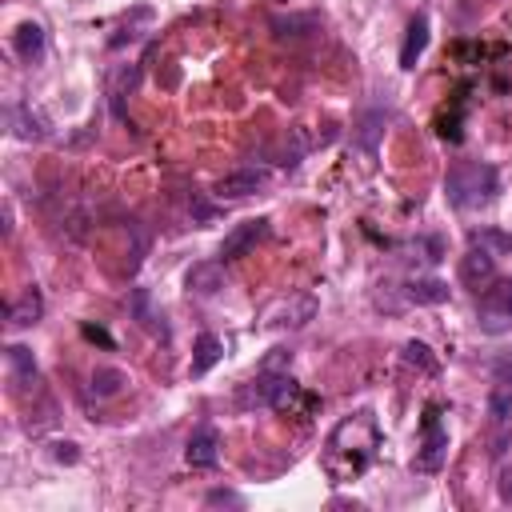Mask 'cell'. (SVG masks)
I'll return each instance as SVG.
<instances>
[{
    "instance_id": "obj_1",
    "label": "cell",
    "mask_w": 512,
    "mask_h": 512,
    "mask_svg": "<svg viewBox=\"0 0 512 512\" xmlns=\"http://www.w3.org/2000/svg\"><path fill=\"white\" fill-rule=\"evenodd\" d=\"M380 452V424H376V412L372 408H360V412H348L324 440V452H320V468L328 472L332 484H352L360 480L372 460Z\"/></svg>"
},
{
    "instance_id": "obj_2",
    "label": "cell",
    "mask_w": 512,
    "mask_h": 512,
    "mask_svg": "<svg viewBox=\"0 0 512 512\" xmlns=\"http://www.w3.org/2000/svg\"><path fill=\"white\" fill-rule=\"evenodd\" d=\"M444 196L460 212L492 204V196H496V168L480 164V160H456L448 168V176H444Z\"/></svg>"
},
{
    "instance_id": "obj_3",
    "label": "cell",
    "mask_w": 512,
    "mask_h": 512,
    "mask_svg": "<svg viewBox=\"0 0 512 512\" xmlns=\"http://www.w3.org/2000/svg\"><path fill=\"white\" fill-rule=\"evenodd\" d=\"M476 324L488 336L512 332V280H492L476 300Z\"/></svg>"
},
{
    "instance_id": "obj_4",
    "label": "cell",
    "mask_w": 512,
    "mask_h": 512,
    "mask_svg": "<svg viewBox=\"0 0 512 512\" xmlns=\"http://www.w3.org/2000/svg\"><path fill=\"white\" fill-rule=\"evenodd\" d=\"M420 432H424V436H420V448H416V456H412V468H416V472H440L444 460H448V428H444L436 404H428Z\"/></svg>"
},
{
    "instance_id": "obj_5",
    "label": "cell",
    "mask_w": 512,
    "mask_h": 512,
    "mask_svg": "<svg viewBox=\"0 0 512 512\" xmlns=\"http://www.w3.org/2000/svg\"><path fill=\"white\" fill-rule=\"evenodd\" d=\"M316 296H308V292H288V296H280V300H272L268 308H264V328H304L312 316H316Z\"/></svg>"
},
{
    "instance_id": "obj_6",
    "label": "cell",
    "mask_w": 512,
    "mask_h": 512,
    "mask_svg": "<svg viewBox=\"0 0 512 512\" xmlns=\"http://www.w3.org/2000/svg\"><path fill=\"white\" fill-rule=\"evenodd\" d=\"M268 236V216H256V220H244V224H232V232L220 240V260L228 264V260H240L244 252H252L260 240Z\"/></svg>"
},
{
    "instance_id": "obj_7",
    "label": "cell",
    "mask_w": 512,
    "mask_h": 512,
    "mask_svg": "<svg viewBox=\"0 0 512 512\" xmlns=\"http://www.w3.org/2000/svg\"><path fill=\"white\" fill-rule=\"evenodd\" d=\"M496 280V256L484 248V244H468V252L460 256V284L480 292Z\"/></svg>"
},
{
    "instance_id": "obj_8",
    "label": "cell",
    "mask_w": 512,
    "mask_h": 512,
    "mask_svg": "<svg viewBox=\"0 0 512 512\" xmlns=\"http://www.w3.org/2000/svg\"><path fill=\"white\" fill-rule=\"evenodd\" d=\"M268 184V172L264 168H236V172H224L220 180H216V200H244V196H252V192H260Z\"/></svg>"
},
{
    "instance_id": "obj_9",
    "label": "cell",
    "mask_w": 512,
    "mask_h": 512,
    "mask_svg": "<svg viewBox=\"0 0 512 512\" xmlns=\"http://www.w3.org/2000/svg\"><path fill=\"white\" fill-rule=\"evenodd\" d=\"M184 460L192 468H212L220 460V432L212 424H200L192 436H188V448H184Z\"/></svg>"
},
{
    "instance_id": "obj_10",
    "label": "cell",
    "mask_w": 512,
    "mask_h": 512,
    "mask_svg": "<svg viewBox=\"0 0 512 512\" xmlns=\"http://www.w3.org/2000/svg\"><path fill=\"white\" fill-rule=\"evenodd\" d=\"M184 288L192 296H216L224 288V260H200L184 272Z\"/></svg>"
},
{
    "instance_id": "obj_11",
    "label": "cell",
    "mask_w": 512,
    "mask_h": 512,
    "mask_svg": "<svg viewBox=\"0 0 512 512\" xmlns=\"http://www.w3.org/2000/svg\"><path fill=\"white\" fill-rule=\"evenodd\" d=\"M424 48H428V16L416 12V16L408 20V36H404V44H400V68H416V60L424 56Z\"/></svg>"
},
{
    "instance_id": "obj_12",
    "label": "cell",
    "mask_w": 512,
    "mask_h": 512,
    "mask_svg": "<svg viewBox=\"0 0 512 512\" xmlns=\"http://www.w3.org/2000/svg\"><path fill=\"white\" fill-rule=\"evenodd\" d=\"M40 316H44V296H40L36 288H24V292L8 304V324H12V328H32Z\"/></svg>"
},
{
    "instance_id": "obj_13",
    "label": "cell",
    "mask_w": 512,
    "mask_h": 512,
    "mask_svg": "<svg viewBox=\"0 0 512 512\" xmlns=\"http://www.w3.org/2000/svg\"><path fill=\"white\" fill-rule=\"evenodd\" d=\"M404 300L408 304H444L448 300V284L436 276H416L404 284Z\"/></svg>"
},
{
    "instance_id": "obj_14",
    "label": "cell",
    "mask_w": 512,
    "mask_h": 512,
    "mask_svg": "<svg viewBox=\"0 0 512 512\" xmlns=\"http://www.w3.org/2000/svg\"><path fill=\"white\" fill-rule=\"evenodd\" d=\"M8 124H12V132H16L20 140H44V136H48V124H44L28 104H12V108H8Z\"/></svg>"
},
{
    "instance_id": "obj_15",
    "label": "cell",
    "mask_w": 512,
    "mask_h": 512,
    "mask_svg": "<svg viewBox=\"0 0 512 512\" xmlns=\"http://www.w3.org/2000/svg\"><path fill=\"white\" fill-rule=\"evenodd\" d=\"M12 48H16V56H20L24 64H32V60L44 52V28L32 24V20H24V24L12 32Z\"/></svg>"
},
{
    "instance_id": "obj_16",
    "label": "cell",
    "mask_w": 512,
    "mask_h": 512,
    "mask_svg": "<svg viewBox=\"0 0 512 512\" xmlns=\"http://www.w3.org/2000/svg\"><path fill=\"white\" fill-rule=\"evenodd\" d=\"M224 356V344L212 336V332H200V340H196V352H192V364H188V372L192 376H204L216 360Z\"/></svg>"
},
{
    "instance_id": "obj_17",
    "label": "cell",
    "mask_w": 512,
    "mask_h": 512,
    "mask_svg": "<svg viewBox=\"0 0 512 512\" xmlns=\"http://www.w3.org/2000/svg\"><path fill=\"white\" fill-rule=\"evenodd\" d=\"M124 384H128V376H124L120 368H96L92 380H88V392H92L96 400H108V396H116Z\"/></svg>"
},
{
    "instance_id": "obj_18",
    "label": "cell",
    "mask_w": 512,
    "mask_h": 512,
    "mask_svg": "<svg viewBox=\"0 0 512 512\" xmlns=\"http://www.w3.org/2000/svg\"><path fill=\"white\" fill-rule=\"evenodd\" d=\"M132 316H136L144 328L160 332V336L168 332V328H164V316H160V312H152V296H148V288H136V292H132Z\"/></svg>"
},
{
    "instance_id": "obj_19",
    "label": "cell",
    "mask_w": 512,
    "mask_h": 512,
    "mask_svg": "<svg viewBox=\"0 0 512 512\" xmlns=\"http://www.w3.org/2000/svg\"><path fill=\"white\" fill-rule=\"evenodd\" d=\"M400 360H404L408 368H420V372H428V376L440 368V364H436V356H432V348H428L424 340H408V344H404V352H400Z\"/></svg>"
},
{
    "instance_id": "obj_20",
    "label": "cell",
    "mask_w": 512,
    "mask_h": 512,
    "mask_svg": "<svg viewBox=\"0 0 512 512\" xmlns=\"http://www.w3.org/2000/svg\"><path fill=\"white\" fill-rule=\"evenodd\" d=\"M8 368H12L16 380H36V360H32V352L24 344H12L8 348Z\"/></svg>"
},
{
    "instance_id": "obj_21",
    "label": "cell",
    "mask_w": 512,
    "mask_h": 512,
    "mask_svg": "<svg viewBox=\"0 0 512 512\" xmlns=\"http://www.w3.org/2000/svg\"><path fill=\"white\" fill-rule=\"evenodd\" d=\"M492 380L500 384V392L512 396V352H500V356L492 360Z\"/></svg>"
},
{
    "instance_id": "obj_22",
    "label": "cell",
    "mask_w": 512,
    "mask_h": 512,
    "mask_svg": "<svg viewBox=\"0 0 512 512\" xmlns=\"http://www.w3.org/2000/svg\"><path fill=\"white\" fill-rule=\"evenodd\" d=\"M496 492H500V500H504V504H512V464H508V468H500Z\"/></svg>"
},
{
    "instance_id": "obj_23",
    "label": "cell",
    "mask_w": 512,
    "mask_h": 512,
    "mask_svg": "<svg viewBox=\"0 0 512 512\" xmlns=\"http://www.w3.org/2000/svg\"><path fill=\"white\" fill-rule=\"evenodd\" d=\"M208 504H240V496H236V492H220V488H216V492H208Z\"/></svg>"
},
{
    "instance_id": "obj_24",
    "label": "cell",
    "mask_w": 512,
    "mask_h": 512,
    "mask_svg": "<svg viewBox=\"0 0 512 512\" xmlns=\"http://www.w3.org/2000/svg\"><path fill=\"white\" fill-rule=\"evenodd\" d=\"M84 336H88V340H100V344H112V340H108L104 332H96V328H84Z\"/></svg>"
}]
</instances>
